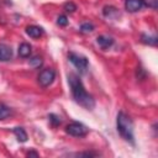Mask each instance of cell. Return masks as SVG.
I'll return each mask as SVG.
<instances>
[{
    "instance_id": "6da1fadb",
    "label": "cell",
    "mask_w": 158,
    "mask_h": 158,
    "mask_svg": "<svg viewBox=\"0 0 158 158\" xmlns=\"http://www.w3.org/2000/svg\"><path fill=\"white\" fill-rule=\"evenodd\" d=\"M68 81H69L72 95H73L75 102H78L80 106H83L86 110H93L94 106H95V101H94L93 96L89 93H86L81 80L79 79V77L75 75V74H69L68 75Z\"/></svg>"
},
{
    "instance_id": "7a4b0ae2",
    "label": "cell",
    "mask_w": 158,
    "mask_h": 158,
    "mask_svg": "<svg viewBox=\"0 0 158 158\" xmlns=\"http://www.w3.org/2000/svg\"><path fill=\"white\" fill-rule=\"evenodd\" d=\"M116 126H117V132L125 141H130L133 143V123L131 118L122 111L117 114V120H116Z\"/></svg>"
},
{
    "instance_id": "3957f363",
    "label": "cell",
    "mask_w": 158,
    "mask_h": 158,
    "mask_svg": "<svg viewBox=\"0 0 158 158\" xmlns=\"http://www.w3.org/2000/svg\"><path fill=\"white\" fill-rule=\"evenodd\" d=\"M68 58L69 60L73 63V65L80 72V73H85L86 69H88V65H89V62L86 59V57H83V56H79L77 53H73L70 52L68 54Z\"/></svg>"
},
{
    "instance_id": "277c9868",
    "label": "cell",
    "mask_w": 158,
    "mask_h": 158,
    "mask_svg": "<svg viewBox=\"0 0 158 158\" xmlns=\"http://www.w3.org/2000/svg\"><path fill=\"white\" fill-rule=\"evenodd\" d=\"M65 132L70 136H74V137H84L88 135L89 130L83 125V123H79V122H72L69 123L67 127H65Z\"/></svg>"
},
{
    "instance_id": "5b68a950",
    "label": "cell",
    "mask_w": 158,
    "mask_h": 158,
    "mask_svg": "<svg viewBox=\"0 0 158 158\" xmlns=\"http://www.w3.org/2000/svg\"><path fill=\"white\" fill-rule=\"evenodd\" d=\"M54 78H56V72L53 69H49V68L43 69L38 75V83L42 88H47L53 83Z\"/></svg>"
},
{
    "instance_id": "8992f818",
    "label": "cell",
    "mask_w": 158,
    "mask_h": 158,
    "mask_svg": "<svg viewBox=\"0 0 158 158\" xmlns=\"http://www.w3.org/2000/svg\"><path fill=\"white\" fill-rule=\"evenodd\" d=\"M144 6L142 0H126L125 1V9L128 12H137Z\"/></svg>"
},
{
    "instance_id": "52a82bcc",
    "label": "cell",
    "mask_w": 158,
    "mask_h": 158,
    "mask_svg": "<svg viewBox=\"0 0 158 158\" xmlns=\"http://www.w3.org/2000/svg\"><path fill=\"white\" fill-rule=\"evenodd\" d=\"M12 57V49L5 43H0V62H7Z\"/></svg>"
},
{
    "instance_id": "ba28073f",
    "label": "cell",
    "mask_w": 158,
    "mask_h": 158,
    "mask_svg": "<svg viewBox=\"0 0 158 158\" xmlns=\"http://www.w3.org/2000/svg\"><path fill=\"white\" fill-rule=\"evenodd\" d=\"M96 42L102 49H107L114 44V38L109 37V36H105V35H101V36H98Z\"/></svg>"
},
{
    "instance_id": "9c48e42d",
    "label": "cell",
    "mask_w": 158,
    "mask_h": 158,
    "mask_svg": "<svg viewBox=\"0 0 158 158\" xmlns=\"http://www.w3.org/2000/svg\"><path fill=\"white\" fill-rule=\"evenodd\" d=\"M26 33L32 37V38H40L42 35H43V30L42 27L40 26H36V25H31V26H27L26 27Z\"/></svg>"
},
{
    "instance_id": "30bf717a",
    "label": "cell",
    "mask_w": 158,
    "mask_h": 158,
    "mask_svg": "<svg viewBox=\"0 0 158 158\" xmlns=\"http://www.w3.org/2000/svg\"><path fill=\"white\" fill-rule=\"evenodd\" d=\"M102 14H104L105 17H109V19H112V20H115L120 16V12L115 6H105L102 9Z\"/></svg>"
},
{
    "instance_id": "8fae6325",
    "label": "cell",
    "mask_w": 158,
    "mask_h": 158,
    "mask_svg": "<svg viewBox=\"0 0 158 158\" xmlns=\"http://www.w3.org/2000/svg\"><path fill=\"white\" fill-rule=\"evenodd\" d=\"M31 46L28 44V43H26V42H23V43H21L20 46H19V56L20 57H22V58H27V57H30V54H31Z\"/></svg>"
},
{
    "instance_id": "7c38bea8",
    "label": "cell",
    "mask_w": 158,
    "mask_h": 158,
    "mask_svg": "<svg viewBox=\"0 0 158 158\" xmlns=\"http://www.w3.org/2000/svg\"><path fill=\"white\" fill-rule=\"evenodd\" d=\"M12 132H14V135L16 136V138L20 142H26L27 141V133H26V131L22 127H15L12 130Z\"/></svg>"
},
{
    "instance_id": "4fadbf2b",
    "label": "cell",
    "mask_w": 158,
    "mask_h": 158,
    "mask_svg": "<svg viewBox=\"0 0 158 158\" xmlns=\"http://www.w3.org/2000/svg\"><path fill=\"white\" fill-rule=\"evenodd\" d=\"M141 41H142L143 43H146V44H149V46H156L157 42H158V40H157L156 36H147V35H144V33H142Z\"/></svg>"
},
{
    "instance_id": "5bb4252c",
    "label": "cell",
    "mask_w": 158,
    "mask_h": 158,
    "mask_svg": "<svg viewBox=\"0 0 158 158\" xmlns=\"http://www.w3.org/2000/svg\"><path fill=\"white\" fill-rule=\"evenodd\" d=\"M28 64H30V67H32V68H40V67L43 64V59H42V57H40V56H33L32 58H30Z\"/></svg>"
},
{
    "instance_id": "9a60e30c",
    "label": "cell",
    "mask_w": 158,
    "mask_h": 158,
    "mask_svg": "<svg viewBox=\"0 0 158 158\" xmlns=\"http://www.w3.org/2000/svg\"><path fill=\"white\" fill-rule=\"evenodd\" d=\"M11 115V110L10 107H7L4 104H0V120H5Z\"/></svg>"
},
{
    "instance_id": "2e32d148",
    "label": "cell",
    "mask_w": 158,
    "mask_h": 158,
    "mask_svg": "<svg viewBox=\"0 0 158 158\" xmlns=\"http://www.w3.org/2000/svg\"><path fill=\"white\" fill-rule=\"evenodd\" d=\"M94 28H95L94 25L90 22H84L80 25V32H83V33H90L94 31Z\"/></svg>"
},
{
    "instance_id": "e0dca14e",
    "label": "cell",
    "mask_w": 158,
    "mask_h": 158,
    "mask_svg": "<svg viewBox=\"0 0 158 158\" xmlns=\"http://www.w3.org/2000/svg\"><path fill=\"white\" fill-rule=\"evenodd\" d=\"M63 9L67 11V12H74L75 10H77V5L74 4V2H72V1H68V2H65L64 5H63Z\"/></svg>"
},
{
    "instance_id": "ac0fdd59",
    "label": "cell",
    "mask_w": 158,
    "mask_h": 158,
    "mask_svg": "<svg viewBox=\"0 0 158 158\" xmlns=\"http://www.w3.org/2000/svg\"><path fill=\"white\" fill-rule=\"evenodd\" d=\"M48 118H49V122L56 127V126H58V125H60V118L57 116V115H54V114H49L48 115Z\"/></svg>"
},
{
    "instance_id": "d6986e66",
    "label": "cell",
    "mask_w": 158,
    "mask_h": 158,
    "mask_svg": "<svg viewBox=\"0 0 158 158\" xmlns=\"http://www.w3.org/2000/svg\"><path fill=\"white\" fill-rule=\"evenodd\" d=\"M142 1H143V4L146 6H148V7L153 9V10H156L158 7V0H142Z\"/></svg>"
},
{
    "instance_id": "ffe728a7",
    "label": "cell",
    "mask_w": 158,
    "mask_h": 158,
    "mask_svg": "<svg viewBox=\"0 0 158 158\" xmlns=\"http://www.w3.org/2000/svg\"><path fill=\"white\" fill-rule=\"evenodd\" d=\"M68 17L65 16V15H59L58 17H57V23L59 25V26H67L68 25Z\"/></svg>"
},
{
    "instance_id": "44dd1931",
    "label": "cell",
    "mask_w": 158,
    "mask_h": 158,
    "mask_svg": "<svg viewBox=\"0 0 158 158\" xmlns=\"http://www.w3.org/2000/svg\"><path fill=\"white\" fill-rule=\"evenodd\" d=\"M78 157H96L99 156V153L96 152H81V153H77Z\"/></svg>"
},
{
    "instance_id": "7402d4cb",
    "label": "cell",
    "mask_w": 158,
    "mask_h": 158,
    "mask_svg": "<svg viewBox=\"0 0 158 158\" xmlns=\"http://www.w3.org/2000/svg\"><path fill=\"white\" fill-rule=\"evenodd\" d=\"M27 156H28V157H38V153L35 152V151H30V152L27 153Z\"/></svg>"
}]
</instances>
